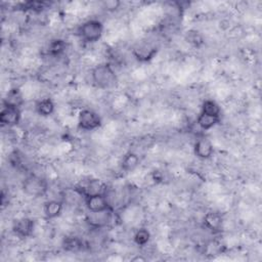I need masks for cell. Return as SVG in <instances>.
<instances>
[{"label": "cell", "mask_w": 262, "mask_h": 262, "mask_svg": "<svg viewBox=\"0 0 262 262\" xmlns=\"http://www.w3.org/2000/svg\"><path fill=\"white\" fill-rule=\"evenodd\" d=\"M91 80L97 88L103 90L114 88L118 83L117 74L108 62L96 64L91 70Z\"/></svg>", "instance_id": "obj_1"}, {"label": "cell", "mask_w": 262, "mask_h": 262, "mask_svg": "<svg viewBox=\"0 0 262 262\" xmlns=\"http://www.w3.org/2000/svg\"><path fill=\"white\" fill-rule=\"evenodd\" d=\"M21 189L26 195L33 199H38L44 196L47 193L48 184L44 178L32 174L24 179L21 183Z\"/></svg>", "instance_id": "obj_2"}, {"label": "cell", "mask_w": 262, "mask_h": 262, "mask_svg": "<svg viewBox=\"0 0 262 262\" xmlns=\"http://www.w3.org/2000/svg\"><path fill=\"white\" fill-rule=\"evenodd\" d=\"M103 34V25L98 19H88L79 28V36L86 43H95L99 41Z\"/></svg>", "instance_id": "obj_3"}, {"label": "cell", "mask_w": 262, "mask_h": 262, "mask_svg": "<svg viewBox=\"0 0 262 262\" xmlns=\"http://www.w3.org/2000/svg\"><path fill=\"white\" fill-rule=\"evenodd\" d=\"M100 116L91 108H83L78 115V127L83 131H94L101 126Z\"/></svg>", "instance_id": "obj_4"}, {"label": "cell", "mask_w": 262, "mask_h": 262, "mask_svg": "<svg viewBox=\"0 0 262 262\" xmlns=\"http://www.w3.org/2000/svg\"><path fill=\"white\" fill-rule=\"evenodd\" d=\"M84 203L89 213H102L112 210L105 193H96L85 196Z\"/></svg>", "instance_id": "obj_5"}, {"label": "cell", "mask_w": 262, "mask_h": 262, "mask_svg": "<svg viewBox=\"0 0 262 262\" xmlns=\"http://www.w3.org/2000/svg\"><path fill=\"white\" fill-rule=\"evenodd\" d=\"M21 119L19 106L12 104H3L0 112V123L5 127H14L18 125Z\"/></svg>", "instance_id": "obj_6"}, {"label": "cell", "mask_w": 262, "mask_h": 262, "mask_svg": "<svg viewBox=\"0 0 262 262\" xmlns=\"http://www.w3.org/2000/svg\"><path fill=\"white\" fill-rule=\"evenodd\" d=\"M35 229V220L30 217H21L16 219L12 225V231L14 235L19 238L30 237Z\"/></svg>", "instance_id": "obj_7"}, {"label": "cell", "mask_w": 262, "mask_h": 262, "mask_svg": "<svg viewBox=\"0 0 262 262\" xmlns=\"http://www.w3.org/2000/svg\"><path fill=\"white\" fill-rule=\"evenodd\" d=\"M158 52V47L149 42L136 44L132 49V54L138 61L146 62L155 57Z\"/></svg>", "instance_id": "obj_8"}, {"label": "cell", "mask_w": 262, "mask_h": 262, "mask_svg": "<svg viewBox=\"0 0 262 262\" xmlns=\"http://www.w3.org/2000/svg\"><path fill=\"white\" fill-rule=\"evenodd\" d=\"M193 152L201 160H208L214 154V146L210 139L206 137L199 138L193 145Z\"/></svg>", "instance_id": "obj_9"}, {"label": "cell", "mask_w": 262, "mask_h": 262, "mask_svg": "<svg viewBox=\"0 0 262 262\" xmlns=\"http://www.w3.org/2000/svg\"><path fill=\"white\" fill-rule=\"evenodd\" d=\"M63 210V202L59 200H49L44 203L43 214L45 219L52 220L60 216Z\"/></svg>", "instance_id": "obj_10"}, {"label": "cell", "mask_w": 262, "mask_h": 262, "mask_svg": "<svg viewBox=\"0 0 262 262\" xmlns=\"http://www.w3.org/2000/svg\"><path fill=\"white\" fill-rule=\"evenodd\" d=\"M80 194L83 196L96 194V193H104V185L99 179H90L87 181V183L83 186L76 188Z\"/></svg>", "instance_id": "obj_11"}, {"label": "cell", "mask_w": 262, "mask_h": 262, "mask_svg": "<svg viewBox=\"0 0 262 262\" xmlns=\"http://www.w3.org/2000/svg\"><path fill=\"white\" fill-rule=\"evenodd\" d=\"M204 225L211 231H218L222 227L223 217L221 213L217 211H210L205 214L203 219Z\"/></svg>", "instance_id": "obj_12"}, {"label": "cell", "mask_w": 262, "mask_h": 262, "mask_svg": "<svg viewBox=\"0 0 262 262\" xmlns=\"http://www.w3.org/2000/svg\"><path fill=\"white\" fill-rule=\"evenodd\" d=\"M35 110L39 116L46 118L53 115L55 111V104L50 97H45L36 102Z\"/></svg>", "instance_id": "obj_13"}, {"label": "cell", "mask_w": 262, "mask_h": 262, "mask_svg": "<svg viewBox=\"0 0 262 262\" xmlns=\"http://www.w3.org/2000/svg\"><path fill=\"white\" fill-rule=\"evenodd\" d=\"M139 162H140V160H139L138 155L133 151H129L123 156L120 166L124 172L129 173V172L134 171L138 167Z\"/></svg>", "instance_id": "obj_14"}, {"label": "cell", "mask_w": 262, "mask_h": 262, "mask_svg": "<svg viewBox=\"0 0 262 262\" xmlns=\"http://www.w3.org/2000/svg\"><path fill=\"white\" fill-rule=\"evenodd\" d=\"M219 123H220V118L219 117L210 116V115H207V114H204V113H200V115L196 118V124L204 131L212 129L213 127H215Z\"/></svg>", "instance_id": "obj_15"}, {"label": "cell", "mask_w": 262, "mask_h": 262, "mask_svg": "<svg viewBox=\"0 0 262 262\" xmlns=\"http://www.w3.org/2000/svg\"><path fill=\"white\" fill-rule=\"evenodd\" d=\"M67 46L68 45H67V42L64 40H62V39H53L48 44V47H47L48 54L53 56V57L59 56L66 51Z\"/></svg>", "instance_id": "obj_16"}, {"label": "cell", "mask_w": 262, "mask_h": 262, "mask_svg": "<svg viewBox=\"0 0 262 262\" xmlns=\"http://www.w3.org/2000/svg\"><path fill=\"white\" fill-rule=\"evenodd\" d=\"M201 113H204V114H207V115H210V116H214V117H219L220 118L221 108H220L219 104L215 100H213V99H206L202 103Z\"/></svg>", "instance_id": "obj_17"}, {"label": "cell", "mask_w": 262, "mask_h": 262, "mask_svg": "<svg viewBox=\"0 0 262 262\" xmlns=\"http://www.w3.org/2000/svg\"><path fill=\"white\" fill-rule=\"evenodd\" d=\"M149 239H150V232L147 228H144V227L138 228L133 235V241L138 247L146 246Z\"/></svg>", "instance_id": "obj_18"}, {"label": "cell", "mask_w": 262, "mask_h": 262, "mask_svg": "<svg viewBox=\"0 0 262 262\" xmlns=\"http://www.w3.org/2000/svg\"><path fill=\"white\" fill-rule=\"evenodd\" d=\"M185 41L193 47H201L204 44V38L202 34L196 30H189L185 33Z\"/></svg>", "instance_id": "obj_19"}, {"label": "cell", "mask_w": 262, "mask_h": 262, "mask_svg": "<svg viewBox=\"0 0 262 262\" xmlns=\"http://www.w3.org/2000/svg\"><path fill=\"white\" fill-rule=\"evenodd\" d=\"M81 246H82V243L81 241L78 238V237H67L62 244V247L66 251H71V252H74V251H77L79 249H81Z\"/></svg>", "instance_id": "obj_20"}, {"label": "cell", "mask_w": 262, "mask_h": 262, "mask_svg": "<svg viewBox=\"0 0 262 262\" xmlns=\"http://www.w3.org/2000/svg\"><path fill=\"white\" fill-rule=\"evenodd\" d=\"M103 5H104V8L116 9L120 5V2H118V1H106V2H103Z\"/></svg>", "instance_id": "obj_21"}]
</instances>
